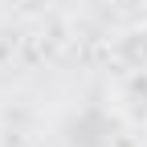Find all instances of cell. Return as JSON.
<instances>
[{"mask_svg": "<svg viewBox=\"0 0 147 147\" xmlns=\"http://www.w3.org/2000/svg\"><path fill=\"white\" fill-rule=\"evenodd\" d=\"M115 61L131 74V78H147V25H127L115 37Z\"/></svg>", "mask_w": 147, "mask_h": 147, "instance_id": "obj_1", "label": "cell"}]
</instances>
